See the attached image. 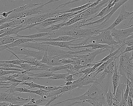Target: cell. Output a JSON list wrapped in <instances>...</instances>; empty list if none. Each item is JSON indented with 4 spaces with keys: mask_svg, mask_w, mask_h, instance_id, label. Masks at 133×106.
Segmentation results:
<instances>
[{
    "mask_svg": "<svg viewBox=\"0 0 133 106\" xmlns=\"http://www.w3.org/2000/svg\"><path fill=\"white\" fill-rule=\"evenodd\" d=\"M111 85L103 86L96 80L94 83L90 85L87 91L83 95L54 104L55 105L61 104L65 102L72 100H79L83 103L87 102L93 106H96L98 103L106 101V95Z\"/></svg>",
    "mask_w": 133,
    "mask_h": 106,
    "instance_id": "1",
    "label": "cell"
},
{
    "mask_svg": "<svg viewBox=\"0 0 133 106\" xmlns=\"http://www.w3.org/2000/svg\"><path fill=\"white\" fill-rule=\"evenodd\" d=\"M101 33L97 36L88 37L80 43L74 44V46H83L91 43H98L109 46L118 45V43L112 36L111 30L103 31L102 30H101Z\"/></svg>",
    "mask_w": 133,
    "mask_h": 106,
    "instance_id": "2",
    "label": "cell"
},
{
    "mask_svg": "<svg viewBox=\"0 0 133 106\" xmlns=\"http://www.w3.org/2000/svg\"><path fill=\"white\" fill-rule=\"evenodd\" d=\"M109 1V0L101 1L96 6L89 8L84 11L75 16L70 20L66 22L65 26L71 25L82 19H86L87 22L88 19L93 16H95V15L97 14V12L101 11L104 8L106 7Z\"/></svg>",
    "mask_w": 133,
    "mask_h": 106,
    "instance_id": "3",
    "label": "cell"
},
{
    "mask_svg": "<svg viewBox=\"0 0 133 106\" xmlns=\"http://www.w3.org/2000/svg\"><path fill=\"white\" fill-rule=\"evenodd\" d=\"M107 51L108 50L105 49H99L88 53L73 55L71 59L73 60L74 62L72 64L87 65L93 63L94 60L98 55Z\"/></svg>",
    "mask_w": 133,
    "mask_h": 106,
    "instance_id": "4",
    "label": "cell"
},
{
    "mask_svg": "<svg viewBox=\"0 0 133 106\" xmlns=\"http://www.w3.org/2000/svg\"><path fill=\"white\" fill-rule=\"evenodd\" d=\"M31 99L22 98L20 93H16L11 88L5 91H0V103L8 102L18 105L23 104V102L30 101Z\"/></svg>",
    "mask_w": 133,
    "mask_h": 106,
    "instance_id": "5",
    "label": "cell"
},
{
    "mask_svg": "<svg viewBox=\"0 0 133 106\" xmlns=\"http://www.w3.org/2000/svg\"><path fill=\"white\" fill-rule=\"evenodd\" d=\"M119 75L128 77L133 75V60H131L128 53L122 54L119 57Z\"/></svg>",
    "mask_w": 133,
    "mask_h": 106,
    "instance_id": "6",
    "label": "cell"
},
{
    "mask_svg": "<svg viewBox=\"0 0 133 106\" xmlns=\"http://www.w3.org/2000/svg\"><path fill=\"white\" fill-rule=\"evenodd\" d=\"M58 0H52V1H49L48 2L46 3H42L40 5H38L36 7L32 8L28 10H26L21 12H13L9 15V17L7 18L8 20L20 18H26L28 16H32L34 15H37L41 12L44 10L43 9V7L44 5L48 4L52 2H55L58 1Z\"/></svg>",
    "mask_w": 133,
    "mask_h": 106,
    "instance_id": "7",
    "label": "cell"
},
{
    "mask_svg": "<svg viewBox=\"0 0 133 106\" xmlns=\"http://www.w3.org/2000/svg\"><path fill=\"white\" fill-rule=\"evenodd\" d=\"M6 50L13 55L23 54L25 56L33 58L39 61H41L45 53L44 51L32 50L19 46L8 48Z\"/></svg>",
    "mask_w": 133,
    "mask_h": 106,
    "instance_id": "8",
    "label": "cell"
},
{
    "mask_svg": "<svg viewBox=\"0 0 133 106\" xmlns=\"http://www.w3.org/2000/svg\"><path fill=\"white\" fill-rule=\"evenodd\" d=\"M111 35L120 47L125 46L126 39L133 33V26L125 27L122 29L114 28L111 30Z\"/></svg>",
    "mask_w": 133,
    "mask_h": 106,
    "instance_id": "9",
    "label": "cell"
},
{
    "mask_svg": "<svg viewBox=\"0 0 133 106\" xmlns=\"http://www.w3.org/2000/svg\"><path fill=\"white\" fill-rule=\"evenodd\" d=\"M96 79H93L90 75L81 76L76 79L73 82L72 84L70 86L72 90L76 89H80L84 88H88L87 86L93 84L95 82Z\"/></svg>",
    "mask_w": 133,
    "mask_h": 106,
    "instance_id": "10",
    "label": "cell"
},
{
    "mask_svg": "<svg viewBox=\"0 0 133 106\" xmlns=\"http://www.w3.org/2000/svg\"><path fill=\"white\" fill-rule=\"evenodd\" d=\"M133 14V11L132 12H129L126 11L125 9L124 5H122V10L120 11V13L117 18L115 20V22L107 29L102 30L103 31H107V30H111L115 28L116 26L119 25L123 21L126 19L129 18L130 16Z\"/></svg>",
    "mask_w": 133,
    "mask_h": 106,
    "instance_id": "11",
    "label": "cell"
},
{
    "mask_svg": "<svg viewBox=\"0 0 133 106\" xmlns=\"http://www.w3.org/2000/svg\"><path fill=\"white\" fill-rule=\"evenodd\" d=\"M34 40L37 41H42L44 42H69L72 40H84L83 39H76L69 36H62L54 39H47L45 37L37 38V39H33Z\"/></svg>",
    "mask_w": 133,
    "mask_h": 106,
    "instance_id": "12",
    "label": "cell"
},
{
    "mask_svg": "<svg viewBox=\"0 0 133 106\" xmlns=\"http://www.w3.org/2000/svg\"><path fill=\"white\" fill-rule=\"evenodd\" d=\"M30 42H33L34 43L36 42L32 39H27V38H19L18 39L15 40L11 43L7 44V45L1 46H0V52L5 50H6L8 48L18 47L21 44Z\"/></svg>",
    "mask_w": 133,
    "mask_h": 106,
    "instance_id": "13",
    "label": "cell"
},
{
    "mask_svg": "<svg viewBox=\"0 0 133 106\" xmlns=\"http://www.w3.org/2000/svg\"><path fill=\"white\" fill-rule=\"evenodd\" d=\"M19 46L25 48H31V49L37 50L38 51L45 52L49 46V45L42 44L41 43H38L37 42L34 43L29 42L26 43L21 44Z\"/></svg>",
    "mask_w": 133,
    "mask_h": 106,
    "instance_id": "14",
    "label": "cell"
},
{
    "mask_svg": "<svg viewBox=\"0 0 133 106\" xmlns=\"http://www.w3.org/2000/svg\"><path fill=\"white\" fill-rule=\"evenodd\" d=\"M76 41V40H72L69 42H42L41 43L61 48H67L71 51H74L73 50L70 48V46H73L74 44L72 43Z\"/></svg>",
    "mask_w": 133,
    "mask_h": 106,
    "instance_id": "15",
    "label": "cell"
},
{
    "mask_svg": "<svg viewBox=\"0 0 133 106\" xmlns=\"http://www.w3.org/2000/svg\"><path fill=\"white\" fill-rule=\"evenodd\" d=\"M92 3H91L89 1L88 3L84 5H81L79 7H77V8H73L67 9H59L58 10V12L57 15L56 16V17L58 16L62 15L63 14H66V13H71V12H75L79 11H81V10H83L87 8L88 6L91 4Z\"/></svg>",
    "mask_w": 133,
    "mask_h": 106,
    "instance_id": "16",
    "label": "cell"
},
{
    "mask_svg": "<svg viewBox=\"0 0 133 106\" xmlns=\"http://www.w3.org/2000/svg\"><path fill=\"white\" fill-rule=\"evenodd\" d=\"M45 51L47 52L48 55L50 57L62 55L66 54L68 52V51H65L61 50L57 47L49 45V46Z\"/></svg>",
    "mask_w": 133,
    "mask_h": 106,
    "instance_id": "17",
    "label": "cell"
},
{
    "mask_svg": "<svg viewBox=\"0 0 133 106\" xmlns=\"http://www.w3.org/2000/svg\"><path fill=\"white\" fill-rule=\"evenodd\" d=\"M128 1H128V0H119L113 6L111 11L108 15L104 16V18L105 19V21L102 23H106L108 22L110 18L112 16V15L116 12V11L121 6L123 5L124 4L127 2Z\"/></svg>",
    "mask_w": 133,
    "mask_h": 106,
    "instance_id": "18",
    "label": "cell"
},
{
    "mask_svg": "<svg viewBox=\"0 0 133 106\" xmlns=\"http://www.w3.org/2000/svg\"><path fill=\"white\" fill-rule=\"evenodd\" d=\"M25 29L26 26L23 25H19L15 28L6 29L4 32L0 36V38L5 36H11L13 34L17 35L18 33Z\"/></svg>",
    "mask_w": 133,
    "mask_h": 106,
    "instance_id": "19",
    "label": "cell"
},
{
    "mask_svg": "<svg viewBox=\"0 0 133 106\" xmlns=\"http://www.w3.org/2000/svg\"><path fill=\"white\" fill-rule=\"evenodd\" d=\"M118 66L116 63L115 65V71L112 76V82L113 88V94L115 95L119 83V74L118 70Z\"/></svg>",
    "mask_w": 133,
    "mask_h": 106,
    "instance_id": "20",
    "label": "cell"
},
{
    "mask_svg": "<svg viewBox=\"0 0 133 106\" xmlns=\"http://www.w3.org/2000/svg\"><path fill=\"white\" fill-rule=\"evenodd\" d=\"M65 22H62L61 23L56 25H53L46 29H43L38 31V33H51L60 29L64 26H65Z\"/></svg>",
    "mask_w": 133,
    "mask_h": 106,
    "instance_id": "21",
    "label": "cell"
},
{
    "mask_svg": "<svg viewBox=\"0 0 133 106\" xmlns=\"http://www.w3.org/2000/svg\"><path fill=\"white\" fill-rule=\"evenodd\" d=\"M53 72L50 71H45L41 73H38V74H34L32 72H30L29 74V76L30 77H34L35 78L38 79H45V78L51 77L54 75Z\"/></svg>",
    "mask_w": 133,
    "mask_h": 106,
    "instance_id": "22",
    "label": "cell"
},
{
    "mask_svg": "<svg viewBox=\"0 0 133 106\" xmlns=\"http://www.w3.org/2000/svg\"><path fill=\"white\" fill-rule=\"evenodd\" d=\"M50 33H37L36 34L33 35H29V36H21L17 34L16 37L18 38H27L30 39H35L37 38H41V37H45L48 36Z\"/></svg>",
    "mask_w": 133,
    "mask_h": 106,
    "instance_id": "23",
    "label": "cell"
},
{
    "mask_svg": "<svg viewBox=\"0 0 133 106\" xmlns=\"http://www.w3.org/2000/svg\"><path fill=\"white\" fill-rule=\"evenodd\" d=\"M19 38L16 36L13 37L10 36H7L0 38V44L5 45L13 43L14 41L18 39Z\"/></svg>",
    "mask_w": 133,
    "mask_h": 106,
    "instance_id": "24",
    "label": "cell"
},
{
    "mask_svg": "<svg viewBox=\"0 0 133 106\" xmlns=\"http://www.w3.org/2000/svg\"><path fill=\"white\" fill-rule=\"evenodd\" d=\"M19 85L26 86L27 88H38L39 89L46 90V86L38 84L31 81L23 82L22 83H20Z\"/></svg>",
    "mask_w": 133,
    "mask_h": 106,
    "instance_id": "25",
    "label": "cell"
},
{
    "mask_svg": "<svg viewBox=\"0 0 133 106\" xmlns=\"http://www.w3.org/2000/svg\"><path fill=\"white\" fill-rule=\"evenodd\" d=\"M61 21L60 20H57L55 21H51V22H46L44 21L42 22L41 23L38 25L36 26H35L34 28L37 30L38 31L41 30L43 29H45L46 27H47L50 25H54V23L58 22Z\"/></svg>",
    "mask_w": 133,
    "mask_h": 106,
    "instance_id": "26",
    "label": "cell"
},
{
    "mask_svg": "<svg viewBox=\"0 0 133 106\" xmlns=\"http://www.w3.org/2000/svg\"><path fill=\"white\" fill-rule=\"evenodd\" d=\"M21 59L23 61L24 63L29 64L32 66H38L40 61L37 60L36 58L29 57L25 56L22 58H21Z\"/></svg>",
    "mask_w": 133,
    "mask_h": 106,
    "instance_id": "27",
    "label": "cell"
},
{
    "mask_svg": "<svg viewBox=\"0 0 133 106\" xmlns=\"http://www.w3.org/2000/svg\"><path fill=\"white\" fill-rule=\"evenodd\" d=\"M114 97H115V95H113V93H112L111 86L109 88L106 95V102H107L109 106H111L112 103V101L114 99Z\"/></svg>",
    "mask_w": 133,
    "mask_h": 106,
    "instance_id": "28",
    "label": "cell"
},
{
    "mask_svg": "<svg viewBox=\"0 0 133 106\" xmlns=\"http://www.w3.org/2000/svg\"><path fill=\"white\" fill-rule=\"evenodd\" d=\"M19 25L18 24L9 22L4 23L0 26V30L6 29H9V28H15L16 26H18Z\"/></svg>",
    "mask_w": 133,
    "mask_h": 106,
    "instance_id": "29",
    "label": "cell"
},
{
    "mask_svg": "<svg viewBox=\"0 0 133 106\" xmlns=\"http://www.w3.org/2000/svg\"><path fill=\"white\" fill-rule=\"evenodd\" d=\"M13 91L15 92H18L19 93H31V90H30L27 88V86L26 87H20L17 86L15 88H11Z\"/></svg>",
    "mask_w": 133,
    "mask_h": 106,
    "instance_id": "30",
    "label": "cell"
},
{
    "mask_svg": "<svg viewBox=\"0 0 133 106\" xmlns=\"http://www.w3.org/2000/svg\"><path fill=\"white\" fill-rule=\"evenodd\" d=\"M69 74L68 73L63 74H54V75L51 77L48 78V79L51 80H56V79H64V80L65 79L66 76Z\"/></svg>",
    "mask_w": 133,
    "mask_h": 106,
    "instance_id": "31",
    "label": "cell"
},
{
    "mask_svg": "<svg viewBox=\"0 0 133 106\" xmlns=\"http://www.w3.org/2000/svg\"><path fill=\"white\" fill-rule=\"evenodd\" d=\"M0 67L21 69V67L19 65H15L12 64L8 63H0Z\"/></svg>",
    "mask_w": 133,
    "mask_h": 106,
    "instance_id": "32",
    "label": "cell"
},
{
    "mask_svg": "<svg viewBox=\"0 0 133 106\" xmlns=\"http://www.w3.org/2000/svg\"><path fill=\"white\" fill-rule=\"evenodd\" d=\"M63 70H66V68H65L64 65H62V66L51 67L48 71L54 72H55L58 71Z\"/></svg>",
    "mask_w": 133,
    "mask_h": 106,
    "instance_id": "33",
    "label": "cell"
},
{
    "mask_svg": "<svg viewBox=\"0 0 133 106\" xmlns=\"http://www.w3.org/2000/svg\"><path fill=\"white\" fill-rule=\"evenodd\" d=\"M37 67H38L39 70H44L45 71L49 70V69L51 67L46 64L42 63H41L40 61Z\"/></svg>",
    "mask_w": 133,
    "mask_h": 106,
    "instance_id": "34",
    "label": "cell"
},
{
    "mask_svg": "<svg viewBox=\"0 0 133 106\" xmlns=\"http://www.w3.org/2000/svg\"><path fill=\"white\" fill-rule=\"evenodd\" d=\"M58 61L63 65H66L69 64H72L74 62L73 60L69 58L62 59Z\"/></svg>",
    "mask_w": 133,
    "mask_h": 106,
    "instance_id": "35",
    "label": "cell"
},
{
    "mask_svg": "<svg viewBox=\"0 0 133 106\" xmlns=\"http://www.w3.org/2000/svg\"><path fill=\"white\" fill-rule=\"evenodd\" d=\"M50 57L48 56L47 52L45 51L44 55L42 60L40 61V62L42 63L46 64L47 65L50 60Z\"/></svg>",
    "mask_w": 133,
    "mask_h": 106,
    "instance_id": "36",
    "label": "cell"
},
{
    "mask_svg": "<svg viewBox=\"0 0 133 106\" xmlns=\"http://www.w3.org/2000/svg\"><path fill=\"white\" fill-rule=\"evenodd\" d=\"M92 72H92V67H90L86 68V69L83 70L79 72L78 73H79V74H83L84 75H83L85 76V75L90 74L92 73Z\"/></svg>",
    "mask_w": 133,
    "mask_h": 106,
    "instance_id": "37",
    "label": "cell"
},
{
    "mask_svg": "<svg viewBox=\"0 0 133 106\" xmlns=\"http://www.w3.org/2000/svg\"><path fill=\"white\" fill-rule=\"evenodd\" d=\"M130 88L128 85H127L126 88L125 90V92L123 94L122 98L125 100H127L128 97H129V94Z\"/></svg>",
    "mask_w": 133,
    "mask_h": 106,
    "instance_id": "38",
    "label": "cell"
},
{
    "mask_svg": "<svg viewBox=\"0 0 133 106\" xmlns=\"http://www.w3.org/2000/svg\"><path fill=\"white\" fill-rule=\"evenodd\" d=\"M19 72L17 71H6L1 70H0V77L4 76V75H8L14 73H18Z\"/></svg>",
    "mask_w": 133,
    "mask_h": 106,
    "instance_id": "39",
    "label": "cell"
},
{
    "mask_svg": "<svg viewBox=\"0 0 133 106\" xmlns=\"http://www.w3.org/2000/svg\"><path fill=\"white\" fill-rule=\"evenodd\" d=\"M15 11V9H13L12 10H11V11H9L7 12H2L1 13V15L3 18H7L9 16V15L10 14H11L12 12H13Z\"/></svg>",
    "mask_w": 133,
    "mask_h": 106,
    "instance_id": "40",
    "label": "cell"
},
{
    "mask_svg": "<svg viewBox=\"0 0 133 106\" xmlns=\"http://www.w3.org/2000/svg\"><path fill=\"white\" fill-rule=\"evenodd\" d=\"M74 75H73L69 74L65 79L64 81L65 82H73L76 80V79H74L73 77Z\"/></svg>",
    "mask_w": 133,
    "mask_h": 106,
    "instance_id": "41",
    "label": "cell"
},
{
    "mask_svg": "<svg viewBox=\"0 0 133 106\" xmlns=\"http://www.w3.org/2000/svg\"><path fill=\"white\" fill-rule=\"evenodd\" d=\"M69 1L68 2H66V3H64V4H62L61 5L58 6L57 8H56L55 9L57 10L58 8L61 6H63V7H65V6H66V5H68L70 4H72V3H75V2H77L79 1Z\"/></svg>",
    "mask_w": 133,
    "mask_h": 106,
    "instance_id": "42",
    "label": "cell"
},
{
    "mask_svg": "<svg viewBox=\"0 0 133 106\" xmlns=\"http://www.w3.org/2000/svg\"><path fill=\"white\" fill-rule=\"evenodd\" d=\"M125 45L127 47H130L133 46V39L126 40L125 41Z\"/></svg>",
    "mask_w": 133,
    "mask_h": 106,
    "instance_id": "43",
    "label": "cell"
},
{
    "mask_svg": "<svg viewBox=\"0 0 133 106\" xmlns=\"http://www.w3.org/2000/svg\"><path fill=\"white\" fill-rule=\"evenodd\" d=\"M132 51H133V46L130 47H127L122 54L125 53H129L130 52H132Z\"/></svg>",
    "mask_w": 133,
    "mask_h": 106,
    "instance_id": "44",
    "label": "cell"
},
{
    "mask_svg": "<svg viewBox=\"0 0 133 106\" xmlns=\"http://www.w3.org/2000/svg\"><path fill=\"white\" fill-rule=\"evenodd\" d=\"M127 106H133V100L131 97H128L127 100Z\"/></svg>",
    "mask_w": 133,
    "mask_h": 106,
    "instance_id": "45",
    "label": "cell"
},
{
    "mask_svg": "<svg viewBox=\"0 0 133 106\" xmlns=\"http://www.w3.org/2000/svg\"><path fill=\"white\" fill-rule=\"evenodd\" d=\"M119 106H127V100H125L123 98H122V101L120 102Z\"/></svg>",
    "mask_w": 133,
    "mask_h": 106,
    "instance_id": "46",
    "label": "cell"
},
{
    "mask_svg": "<svg viewBox=\"0 0 133 106\" xmlns=\"http://www.w3.org/2000/svg\"><path fill=\"white\" fill-rule=\"evenodd\" d=\"M9 22V20H8L7 18H4L3 19L0 20V26L2 25L4 23Z\"/></svg>",
    "mask_w": 133,
    "mask_h": 106,
    "instance_id": "47",
    "label": "cell"
},
{
    "mask_svg": "<svg viewBox=\"0 0 133 106\" xmlns=\"http://www.w3.org/2000/svg\"><path fill=\"white\" fill-rule=\"evenodd\" d=\"M127 26H129V27H131V26H133V16L130 20L129 23L127 24Z\"/></svg>",
    "mask_w": 133,
    "mask_h": 106,
    "instance_id": "48",
    "label": "cell"
},
{
    "mask_svg": "<svg viewBox=\"0 0 133 106\" xmlns=\"http://www.w3.org/2000/svg\"><path fill=\"white\" fill-rule=\"evenodd\" d=\"M73 82H65V86H70L73 84Z\"/></svg>",
    "mask_w": 133,
    "mask_h": 106,
    "instance_id": "49",
    "label": "cell"
},
{
    "mask_svg": "<svg viewBox=\"0 0 133 106\" xmlns=\"http://www.w3.org/2000/svg\"><path fill=\"white\" fill-rule=\"evenodd\" d=\"M130 39H133V33L130 35V36L127 37L126 40Z\"/></svg>",
    "mask_w": 133,
    "mask_h": 106,
    "instance_id": "50",
    "label": "cell"
},
{
    "mask_svg": "<svg viewBox=\"0 0 133 106\" xmlns=\"http://www.w3.org/2000/svg\"><path fill=\"white\" fill-rule=\"evenodd\" d=\"M130 59L131 60H133V51L131 52V56L130 57Z\"/></svg>",
    "mask_w": 133,
    "mask_h": 106,
    "instance_id": "51",
    "label": "cell"
},
{
    "mask_svg": "<svg viewBox=\"0 0 133 106\" xmlns=\"http://www.w3.org/2000/svg\"><path fill=\"white\" fill-rule=\"evenodd\" d=\"M1 13H0V20H1V19H3L4 18H3V17L1 15Z\"/></svg>",
    "mask_w": 133,
    "mask_h": 106,
    "instance_id": "52",
    "label": "cell"
},
{
    "mask_svg": "<svg viewBox=\"0 0 133 106\" xmlns=\"http://www.w3.org/2000/svg\"><path fill=\"white\" fill-rule=\"evenodd\" d=\"M44 106H56L55 105H46H46H44Z\"/></svg>",
    "mask_w": 133,
    "mask_h": 106,
    "instance_id": "53",
    "label": "cell"
},
{
    "mask_svg": "<svg viewBox=\"0 0 133 106\" xmlns=\"http://www.w3.org/2000/svg\"><path fill=\"white\" fill-rule=\"evenodd\" d=\"M2 13L1 12V11H0V13Z\"/></svg>",
    "mask_w": 133,
    "mask_h": 106,
    "instance_id": "54",
    "label": "cell"
},
{
    "mask_svg": "<svg viewBox=\"0 0 133 106\" xmlns=\"http://www.w3.org/2000/svg\"><path fill=\"white\" fill-rule=\"evenodd\" d=\"M83 106H84V105H83Z\"/></svg>",
    "mask_w": 133,
    "mask_h": 106,
    "instance_id": "55",
    "label": "cell"
}]
</instances>
